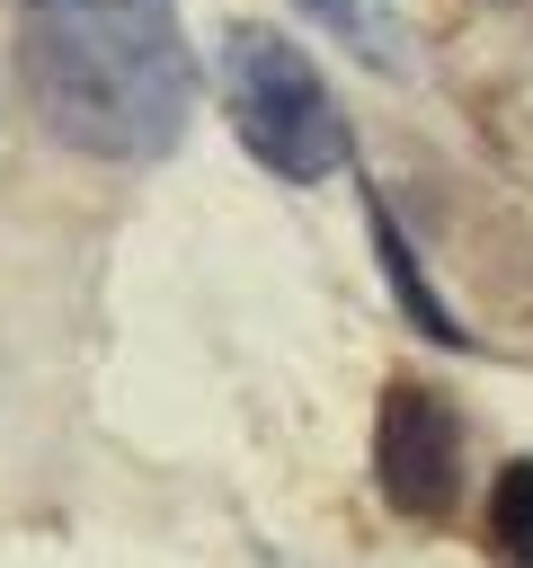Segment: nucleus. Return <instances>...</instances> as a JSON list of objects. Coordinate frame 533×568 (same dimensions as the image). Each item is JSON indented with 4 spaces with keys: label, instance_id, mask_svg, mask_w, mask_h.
<instances>
[{
    "label": "nucleus",
    "instance_id": "obj_1",
    "mask_svg": "<svg viewBox=\"0 0 533 568\" xmlns=\"http://www.w3.org/2000/svg\"><path fill=\"white\" fill-rule=\"evenodd\" d=\"M18 80L44 133L89 160H160L195 115V53L169 0H27Z\"/></svg>",
    "mask_w": 533,
    "mask_h": 568
},
{
    "label": "nucleus",
    "instance_id": "obj_3",
    "mask_svg": "<svg viewBox=\"0 0 533 568\" xmlns=\"http://www.w3.org/2000/svg\"><path fill=\"white\" fill-rule=\"evenodd\" d=\"M373 462H382V497L400 515H444L453 506V470H462V417L444 408V390L391 382Z\"/></svg>",
    "mask_w": 533,
    "mask_h": 568
},
{
    "label": "nucleus",
    "instance_id": "obj_2",
    "mask_svg": "<svg viewBox=\"0 0 533 568\" xmlns=\"http://www.w3.org/2000/svg\"><path fill=\"white\" fill-rule=\"evenodd\" d=\"M213 71H222V115H231L240 151H249L266 178L320 186V178H338V169L355 160V133H346L338 98H329L320 62H311L293 36L240 18V27H222Z\"/></svg>",
    "mask_w": 533,
    "mask_h": 568
},
{
    "label": "nucleus",
    "instance_id": "obj_5",
    "mask_svg": "<svg viewBox=\"0 0 533 568\" xmlns=\"http://www.w3.org/2000/svg\"><path fill=\"white\" fill-rule=\"evenodd\" d=\"M320 27H338L355 53H373V62H400V18L382 9V0H302Z\"/></svg>",
    "mask_w": 533,
    "mask_h": 568
},
{
    "label": "nucleus",
    "instance_id": "obj_4",
    "mask_svg": "<svg viewBox=\"0 0 533 568\" xmlns=\"http://www.w3.org/2000/svg\"><path fill=\"white\" fill-rule=\"evenodd\" d=\"M489 541H497L515 568H533V462H506V470H497V497H489Z\"/></svg>",
    "mask_w": 533,
    "mask_h": 568
}]
</instances>
